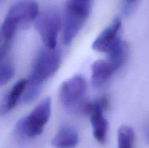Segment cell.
I'll return each instance as SVG.
<instances>
[{
	"label": "cell",
	"mask_w": 149,
	"mask_h": 148,
	"mask_svg": "<svg viewBox=\"0 0 149 148\" xmlns=\"http://www.w3.org/2000/svg\"><path fill=\"white\" fill-rule=\"evenodd\" d=\"M122 28V20L119 17L113 18V21L96 38L93 43V49L96 52L107 54L116 42L121 39L119 31Z\"/></svg>",
	"instance_id": "8"
},
{
	"label": "cell",
	"mask_w": 149,
	"mask_h": 148,
	"mask_svg": "<svg viewBox=\"0 0 149 148\" xmlns=\"http://www.w3.org/2000/svg\"><path fill=\"white\" fill-rule=\"evenodd\" d=\"M14 74L15 66L11 61H6L0 64V87L7 84Z\"/></svg>",
	"instance_id": "15"
},
{
	"label": "cell",
	"mask_w": 149,
	"mask_h": 148,
	"mask_svg": "<svg viewBox=\"0 0 149 148\" xmlns=\"http://www.w3.org/2000/svg\"><path fill=\"white\" fill-rule=\"evenodd\" d=\"M91 81L93 86L100 88L107 83L111 77L115 73L107 60L99 59L92 65Z\"/></svg>",
	"instance_id": "11"
},
{
	"label": "cell",
	"mask_w": 149,
	"mask_h": 148,
	"mask_svg": "<svg viewBox=\"0 0 149 148\" xmlns=\"http://www.w3.org/2000/svg\"><path fill=\"white\" fill-rule=\"evenodd\" d=\"M118 148H134L135 131L131 126L123 125L118 130Z\"/></svg>",
	"instance_id": "13"
},
{
	"label": "cell",
	"mask_w": 149,
	"mask_h": 148,
	"mask_svg": "<svg viewBox=\"0 0 149 148\" xmlns=\"http://www.w3.org/2000/svg\"><path fill=\"white\" fill-rule=\"evenodd\" d=\"M39 14V5L34 0H20L9 10L4 20L17 28L35 20Z\"/></svg>",
	"instance_id": "7"
},
{
	"label": "cell",
	"mask_w": 149,
	"mask_h": 148,
	"mask_svg": "<svg viewBox=\"0 0 149 148\" xmlns=\"http://www.w3.org/2000/svg\"><path fill=\"white\" fill-rule=\"evenodd\" d=\"M42 86L40 85H28L25 89L24 93L22 96L23 102L26 104H29L37 98L40 94Z\"/></svg>",
	"instance_id": "16"
},
{
	"label": "cell",
	"mask_w": 149,
	"mask_h": 148,
	"mask_svg": "<svg viewBox=\"0 0 149 148\" xmlns=\"http://www.w3.org/2000/svg\"><path fill=\"white\" fill-rule=\"evenodd\" d=\"M16 32L1 26L0 27V64L7 55Z\"/></svg>",
	"instance_id": "14"
},
{
	"label": "cell",
	"mask_w": 149,
	"mask_h": 148,
	"mask_svg": "<svg viewBox=\"0 0 149 148\" xmlns=\"http://www.w3.org/2000/svg\"><path fill=\"white\" fill-rule=\"evenodd\" d=\"M61 51L56 47H43L39 50L32 64L27 80L28 85L42 86L45 81L55 73L61 65Z\"/></svg>",
	"instance_id": "2"
},
{
	"label": "cell",
	"mask_w": 149,
	"mask_h": 148,
	"mask_svg": "<svg viewBox=\"0 0 149 148\" xmlns=\"http://www.w3.org/2000/svg\"><path fill=\"white\" fill-rule=\"evenodd\" d=\"M35 28L40 35L46 47L54 49L56 47L58 33L62 27V18L55 9H49L36 17Z\"/></svg>",
	"instance_id": "5"
},
{
	"label": "cell",
	"mask_w": 149,
	"mask_h": 148,
	"mask_svg": "<svg viewBox=\"0 0 149 148\" xmlns=\"http://www.w3.org/2000/svg\"><path fill=\"white\" fill-rule=\"evenodd\" d=\"M87 83L81 75H75L62 84L60 100L64 108L70 112L79 113L85 102Z\"/></svg>",
	"instance_id": "4"
},
{
	"label": "cell",
	"mask_w": 149,
	"mask_h": 148,
	"mask_svg": "<svg viewBox=\"0 0 149 148\" xmlns=\"http://www.w3.org/2000/svg\"><path fill=\"white\" fill-rule=\"evenodd\" d=\"M104 111L99 99L93 101L87 100L83 111L84 115L90 116L93 136L101 145L106 142L109 130V122L103 114Z\"/></svg>",
	"instance_id": "6"
},
{
	"label": "cell",
	"mask_w": 149,
	"mask_h": 148,
	"mask_svg": "<svg viewBox=\"0 0 149 148\" xmlns=\"http://www.w3.org/2000/svg\"><path fill=\"white\" fill-rule=\"evenodd\" d=\"M145 136H146V142L149 144V119L146 123V126Z\"/></svg>",
	"instance_id": "18"
},
{
	"label": "cell",
	"mask_w": 149,
	"mask_h": 148,
	"mask_svg": "<svg viewBox=\"0 0 149 148\" xmlns=\"http://www.w3.org/2000/svg\"><path fill=\"white\" fill-rule=\"evenodd\" d=\"M52 102L49 97L42 100L29 115L20 119L15 126L16 132L22 137L34 138L43 132L51 115Z\"/></svg>",
	"instance_id": "3"
},
{
	"label": "cell",
	"mask_w": 149,
	"mask_h": 148,
	"mask_svg": "<svg viewBox=\"0 0 149 148\" xmlns=\"http://www.w3.org/2000/svg\"><path fill=\"white\" fill-rule=\"evenodd\" d=\"M127 46L121 38L107 53V61L115 73L123 66L127 57Z\"/></svg>",
	"instance_id": "12"
},
{
	"label": "cell",
	"mask_w": 149,
	"mask_h": 148,
	"mask_svg": "<svg viewBox=\"0 0 149 148\" xmlns=\"http://www.w3.org/2000/svg\"><path fill=\"white\" fill-rule=\"evenodd\" d=\"M138 1V0H124V4H125V12L129 13L132 10V7L135 5V3Z\"/></svg>",
	"instance_id": "17"
},
{
	"label": "cell",
	"mask_w": 149,
	"mask_h": 148,
	"mask_svg": "<svg viewBox=\"0 0 149 148\" xmlns=\"http://www.w3.org/2000/svg\"><path fill=\"white\" fill-rule=\"evenodd\" d=\"M27 86V80L20 79L14 84L0 103V115H3L11 111L17 104Z\"/></svg>",
	"instance_id": "9"
},
{
	"label": "cell",
	"mask_w": 149,
	"mask_h": 148,
	"mask_svg": "<svg viewBox=\"0 0 149 148\" xmlns=\"http://www.w3.org/2000/svg\"><path fill=\"white\" fill-rule=\"evenodd\" d=\"M79 137L77 131L73 126H63L52 140L55 148H75L79 144Z\"/></svg>",
	"instance_id": "10"
},
{
	"label": "cell",
	"mask_w": 149,
	"mask_h": 148,
	"mask_svg": "<svg viewBox=\"0 0 149 148\" xmlns=\"http://www.w3.org/2000/svg\"><path fill=\"white\" fill-rule=\"evenodd\" d=\"M93 0H68L63 26L62 40L65 45L73 41L87 21Z\"/></svg>",
	"instance_id": "1"
}]
</instances>
